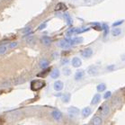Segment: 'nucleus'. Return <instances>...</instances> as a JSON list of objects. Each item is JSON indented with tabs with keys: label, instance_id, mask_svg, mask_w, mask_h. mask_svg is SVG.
I'll list each match as a JSON object with an SVG mask.
<instances>
[{
	"label": "nucleus",
	"instance_id": "obj_23",
	"mask_svg": "<svg viewBox=\"0 0 125 125\" xmlns=\"http://www.w3.org/2000/svg\"><path fill=\"white\" fill-rule=\"evenodd\" d=\"M50 70H51V68H44V70H42L40 74H38V77H45L47 76V74L50 73Z\"/></svg>",
	"mask_w": 125,
	"mask_h": 125
},
{
	"label": "nucleus",
	"instance_id": "obj_3",
	"mask_svg": "<svg viewBox=\"0 0 125 125\" xmlns=\"http://www.w3.org/2000/svg\"><path fill=\"white\" fill-rule=\"evenodd\" d=\"M98 113L102 114L103 116H107L110 113V106L108 104H104L98 109Z\"/></svg>",
	"mask_w": 125,
	"mask_h": 125
},
{
	"label": "nucleus",
	"instance_id": "obj_35",
	"mask_svg": "<svg viewBox=\"0 0 125 125\" xmlns=\"http://www.w3.org/2000/svg\"><path fill=\"white\" fill-rule=\"evenodd\" d=\"M60 56V54L58 53V52H54V53H52V59H58Z\"/></svg>",
	"mask_w": 125,
	"mask_h": 125
},
{
	"label": "nucleus",
	"instance_id": "obj_11",
	"mask_svg": "<svg viewBox=\"0 0 125 125\" xmlns=\"http://www.w3.org/2000/svg\"><path fill=\"white\" fill-rule=\"evenodd\" d=\"M81 115H82L83 118H87L88 116H90L92 114V109L90 107H85V108L82 109V111H81Z\"/></svg>",
	"mask_w": 125,
	"mask_h": 125
},
{
	"label": "nucleus",
	"instance_id": "obj_31",
	"mask_svg": "<svg viewBox=\"0 0 125 125\" xmlns=\"http://www.w3.org/2000/svg\"><path fill=\"white\" fill-rule=\"evenodd\" d=\"M46 27H47V23H42V24H40V25H39V27H38V30H39V31H42V30H44Z\"/></svg>",
	"mask_w": 125,
	"mask_h": 125
},
{
	"label": "nucleus",
	"instance_id": "obj_22",
	"mask_svg": "<svg viewBox=\"0 0 125 125\" xmlns=\"http://www.w3.org/2000/svg\"><path fill=\"white\" fill-rule=\"evenodd\" d=\"M75 30H76V28H74V27H70V28L67 31V32H66V36H67L68 38H70L73 34H75Z\"/></svg>",
	"mask_w": 125,
	"mask_h": 125
},
{
	"label": "nucleus",
	"instance_id": "obj_16",
	"mask_svg": "<svg viewBox=\"0 0 125 125\" xmlns=\"http://www.w3.org/2000/svg\"><path fill=\"white\" fill-rule=\"evenodd\" d=\"M51 77L52 78V79H57L58 77H60V69H58V68H55V69H53V70L51 72Z\"/></svg>",
	"mask_w": 125,
	"mask_h": 125
},
{
	"label": "nucleus",
	"instance_id": "obj_32",
	"mask_svg": "<svg viewBox=\"0 0 125 125\" xmlns=\"http://www.w3.org/2000/svg\"><path fill=\"white\" fill-rule=\"evenodd\" d=\"M17 45H18V43H17L16 42H10V43H9L8 47L10 49H14L15 47H17Z\"/></svg>",
	"mask_w": 125,
	"mask_h": 125
},
{
	"label": "nucleus",
	"instance_id": "obj_9",
	"mask_svg": "<svg viewBox=\"0 0 125 125\" xmlns=\"http://www.w3.org/2000/svg\"><path fill=\"white\" fill-rule=\"evenodd\" d=\"M51 116L52 118L55 120V121H57V122H60L61 118H62V114H61V112H60L59 110H54V111L51 112Z\"/></svg>",
	"mask_w": 125,
	"mask_h": 125
},
{
	"label": "nucleus",
	"instance_id": "obj_19",
	"mask_svg": "<svg viewBox=\"0 0 125 125\" xmlns=\"http://www.w3.org/2000/svg\"><path fill=\"white\" fill-rule=\"evenodd\" d=\"M39 65L42 68H47L50 65V61L48 60H46V59H42V60H40V63H39Z\"/></svg>",
	"mask_w": 125,
	"mask_h": 125
},
{
	"label": "nucleus",
	"instance_id": "obj_21",
	"mask_svg": "<svg viewBox=\"0 0 125 125\" xmlns=\"http://www.w3.org/2000/svg\"><path fill=\"white\" fill-rule=\"evenodd\" d=\"M89 29L85 28V27H78V28H76L75 30V34H80L82 32H85V31H88Z\"/></svg>",
	"mask_w": 125,
	"mask_h": 125
},
{
	"label": "nucleus",
	"instance_id": "obj_1",
	"mask_svg": "<svg viewBox=\"0 0 125 125\" xmlns=\"http://www.w3.org/2000/svg\"><path fill=\"white\" fill-rule=\"evenodd\" d=\"M45 85H46V83L42 79L32 80L31 82V89L34 92L39 91L41 89H42V88L45 86Z\"/></svg>",
	"mask_w": 125,
	"mask_h": 125
},
{
	"label": "nucleus",
	"instance_id": "obj_6",
	"mask_svg": "<svg viewBox=\"0 0 125 125\" xmlns=\"http://www.w3.org/2000/svg\"><path fill=\"white\" fill-rule=\"evenodd\" d=\"M71 65H72L73 68H80L82 66V60H80V58L78 57H74L71 60Z\"/></svg>",
	"mask_w": 125,
	"mask_h": 125
},
{
	"label": "nucleus",
	"instance_id": "obj_5",
	"mask_svg": "<svg viewBox=\"0 0 125 125\" xmlns=\"http://www.w3.org/2000/svg\"><path fill=\"white\" fill-rule=\"evenodd\" d=\"M67 111H68V114L71 116H77L78 114H80V111L79 109L76 107V106H70V107H68L67 109Z\"/></svg>",
	"mask_w": 125,
	"mask_h": 125
},
{
	"label": "nucleus",
	"instance_id": "obj_15",
	"mask_svg": "<svg viewBox=\"0 0 125 125\" xmlns=\"http://www.w3.org/2000/svg\"><path fill=\"white\" fill-rule=\"evenodd\" d=\"M100 100H101V94H100V93H98V94H95L93 96V98H92L91 100V104L92 105H95L97 104H99Z\"/></svg>",
	"mask_w": 125,
	"mask_h": 125
},
{
	"label": "nucleus",
	"instance_id": "obj_25",
	"mask_svg": "<svg viewBox=\"0 0 125 125\" xmlns=\"http://www.w3.org/2000/svg\"><path fill=\"white\" fill-rule=\"evenodd\" d=\"M83 39L82 37H76V38H73V42H74V44L75 45H77V44H80V43L83 42Z\"/></svg>",
	"mask_w": 125,
	"mask_h": 125
},
{
	"label": "nucleus",
	"instance_id": "obj_10",
	"mask_svg": "<svg viewBox=\"0 0 125 125\" xmlns=\"http://www.w3.org/2000/svg\"><path fill=\"white\" fill-rule=\"evenodd\" d=\"M41 42H42L43 45L49 46L52 43V39L50 36H48V35H43L42 37L41 38Z\"/></svg>",
	"mask_w": 125,
	"mask_h": 125
},
{
	"label": "nucleus",
	"instance_id": "obj_27",
	"mask_svg": "<svg viewBox=\"0 0 125 125\" xmlns=\"http://www.w3.org/2000/svg\"><path fill=\"white\" fill-rule=\"evenodd\" d=\"M71 73H72V71H71L70 68H63V75H65V76H69Z\"/></svg>",
	"mask_w": 125,
	"mask_h": 125
},
{
	"label": "nucleus",
	"instance_id": "obj_29",
	"mask_svg": "<svg viewBox=\"0 0 125 125\" xmlns=\"http://www.w3.org/2000/svg\"><path fill=\"white\" fill-rule=\"evenodd\" d=\"M123 23H124V20H119V21H117V22H114V23H113V27H119V26L122 25Z\"/></svg>",
	"mask_w": 125,
	"mask_h": 125
},
{
	"label": "nucleus",
	"instance_id": "obj_2",
	"mask_svg": "<svg viewBox=\"0 0 125 125\" xmlns=\"http://www.w3.org/2000/svg\"><path fill=\"white\" fill-rule=\"evenodd\" d=\"M59 45H60V48L62 49H68L72 47V46H74V42H73V38H66L64 40L60 41V43H59Z\"/></svg>",
	"mask_w": 125,
	"mask_h": 125
},
{
	"label": "nucleus",
	"instance_id": "obj_13",
	"mask_svg": "<svg viewBox=\"0 0 125 125\" xmlns=\"http://www.w3.org/2000/svg\"><path fill=\"white\" fill-rule=\"evenodd\" d=\"M122 33V30L120 27H114V28L112 29L111 31V34L113 37H118Z\"/></svg>",
	"mask_w": 125,
	"mask_h": 125
},
{
	"label": "nucleus",
	"instance_id": "obj_36",
	"mask_svg": "<svg viewBox=\"0 0 125 125\" xmlns=\"http://www.w3.org/2000/svg\"><path fill=\"white\" fill-rule=\"evenodd\" d=\"M35 42V38H29V39L26 40V42H28V43H31V42Z\"/></svg>",
	"mask_w": 125,
	"mask_h": 125
},
{
	"label": "nucleus",
	"instance_id": "obj_28",
	"mask_svg": "<svg viewBox=\"0 0 125 125\" xmlns=\"http://www.w3.org/2000/svg\"><path fill=\"white\" fill-rule=\"evenodd\" d=\"M63 9H66L65 5L63 3H59L57 6H56V10H57V11H59V10H63Z\"/></svg>",
	"mask_w": 125,
	"mask_h": 125
},
{
	"label": "nucleus",
	"instance_id": "obj_12",
	"mask_svg": "<svg viewBox=\"0 0 125 125\" xmlns=\"http://www.w3.org/2000/svg\"><path fill=\"white\" fill-rule=\"evenodd\" d=\"M98 71H99V68H98L97 66H91L87 69L88 74L90 75V76H95V75H97L98 74Z\"/></svg>",
	"mask_w": 125,
	"mask_h": 125
},
{
	"label": "nucleus",
	"instance_id": "obj_8",
	"mask_svg": "<svg viewBox=\"0 0 125 125\" xmlns=\"http://www.w3.org/2000/svg\"><path fill=\"white\" fill-rule=\"evenodd\" d=\"M53 88H54L55 91H57V92L61 91L63 88H64V83H63L62 81H60V80H57V81H55V83L53 84Z\"/></svg>",
	"mask_w": 125,
	"mask_h": 125
},
{
	"label": "nucleus",
	"instance_id": "obj_33",
	"mask_svg": "<svg viewBox=\"0 0 125 125\" xmlns=\"http://www.w3.org/2000/svg\"><path fill=\"white\" fill-rule=\"evenodd\" d=\"M31 28L30 27V26H28V27H26V28L23 29V32L24 34H28V33H30V32H31Z\"/></svg>",
	"mask_w": 125,
	"mask_h": 125
},
{
	"label": "nucleus",
	"instance_id": "obj_17",
	"mask_svg": "<svg viewBox=\"0 0 125 125\" xmlns=\"http://www.w3.org/2000/svg\"><path fill=\"white\" fill-rule=\"evenodd\" d=\"M71 99V94L69 93H65V94H62V96H61V101L62 103L64 104H68Z\"/></svg>",
	"mask_w": 125,
	"mask_h": 125
},
{
	"label": "nucleus",
	"instance_id": "obj_34",
	"mask_svg": "<svg viewBox=\"0 0 125 125\" xmlns=\"http://www.w3.org/2000/svg\"><path fill=\"white\" fill-rule=\"evenodd\" d=\"M69 63V60L68 59H67V58H63L62 60H61V65H67V64H68Z\"/></svg>",
	"mask_w": 125,
	"mask_h": 125
},
{
	"label": "nucleus",
	"instance_id": "obj_18",
	"mask_svg": "<svg viewBox=\"0 0 125 125\" xmlns=\"http://www.w3.org/2000/svg\"><path fill=\"white\" fill-rule=\"evenodd\" d=\"M63 17H64V19L66 20L67 23H68V25H72V23H73V21H72V18L70 17V14L65 12L64 14H63Z\"/></svg>",
	"mask_w": 125,
	"mask_h": 125
},
{
	"label": "nucleus",
	"instance_id": "obj_14",
	"mask_svg": "<svg viewBox=\"0 0 125 125\" xmlns=\"http://www.w3.org/2000/svg\"><path fill=\"white\" fill-rule=\"evenodd\" d=\"M92 125H102L103 124V119L101 116H94L91 121Z\"/></svg>",
	"mask_w": 125,
	"mask_h": 125
},
{
	"label": "nucleus",
	"instance_id": "obj_7",
	"mask_svg": "<svg viewBox=\"0 0 125 125\" xmlns=\"http://www.w3.org/2000/svg\"><path fill=\"white\" fill-rule=\"evenodd\" d=\"M84 77H85V70H83V69H79L75 73L74 79L76 81H81Z\"/></svg>",
	"mask_w": 125,
	"mask_h": 125
},
{
	"label": "nucleus",
	"instance_id": "obj_30",
	"mask_svg": "<svg viewBox=\"0 0 125 125\" xmlns=\"http://www.w3.org/2000/svg\"><path fill=\"white\" fill-rule=\"evenodd\" d=\"M111 96H112V92L107 91V92H105L104 94V99H109Z\"/></svg>",
	"mask_w": 125,
	"mask_h": 125
},
{
	"label": "nucleus",
	"instance_id": "obj_24",
	"mask_svg": "<svg viewBox=\"0 0 125 125\" xmlns=\"http://www.w3.org/2000/svg\"><path fill=\"white\" fill-rule=\"evenodd\" d=\"M102 27H103V31H104V37H105V36H107L109 33V26H108V24H106V23H103Z\"/></svg>",
	"mask_w": 125,
	"mask_h": 125
},
{
	"label": "nucleus",
	"instance_id": "obj_37",
	"mask_svg": "<svg viewBox=\"0 0 125 125\" xmlns=\"http://www.w3.org/2000/svg\"><path fill=\"white\" fill-rule=\"evenodd\" d=\"M123 94H124V95H125V90H124V92H123Z\"/></svg>",
	"mask_w": 125,
	"mask_h": 125
},
{
	"label": "nucleus",
	"instance_id": "obj_26",
	"mask_svg": "<svg viewBox=\"0 0 125 125\" xmlns=\"http://www.w3.org/2000/svg\"><path fill=\"white\" fill-rule=\"evenodd\" d=\"M6 51H7V47L6 45H1L0 46V55L5 54Z\"/></svg>",
	"mask_w": 125,
	"mask_h": 125
},
{
	"label": "nucleus",
	"instance_id": "obj_20",
	"mask_svg": "<svg viewBox=\"0 0 125 125\" xmlns=\"http://www.w3.org/2000/svg\"><path fill=\"white\" fill-rule=\"evenodd\" d=\"M96 90L99 93L104 92L106 90V84H104V83H100V84H98L96 86Z\"/></svg>",
	"mask_w": 125,
	"mask_h": 125
},
{
	"label": "nucleus",
	"instance_id": "obj_4",
	"mask_svg": "<svg viewBox=\"0 0 125 125\" xmlns=\"http://www.w3.org/2000/svg\"><path fill=\"white\" fill-rule=\"evenodd\" d=\"M93 53H94V51L92 48H85V50H83L81 51V56H82L84 59H89L93 56Z\"/></svg>",
	"mask_w": 125,
	"mask_h": 125
}]
</instances>
